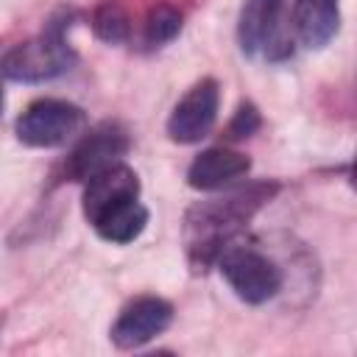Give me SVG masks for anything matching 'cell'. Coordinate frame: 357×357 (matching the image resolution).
<instances>
[{
  "label": "cell",
  "instance_id": "cell-16",
  "mask_svg": "<svg viewBox=\"0 0 357 357\" xmlns=\"http://www.w3.org/2000/svg\"><path fill=\"white\" fill-rule=\"evenodd\" d=\"M0 112H3V92H0Z\"/></svg>",
  "mask_w": 357,
  "mask_h": 357
},
{
  "label": "cell",
  "instance_id": "cell-13",
  "mask_svg": "<svg viewBox=\"0 0 357 357\" xmlns=\"http://www.w3.org/2000/svg\"><path fill=\"white\" fill-rule=\"evenodd\" d=\"M181 31V11L170 3H159L148 11L142 22V45L145 47H162L173 42Z\"/></svg>",
  "mask_w": 357,
  "mask_h": 357
},
{
  "label": "cell",
  "instance_id": "cell-1",
  "mask_svg": "<svg viewBox=\"0 0 357 357\" xmlns=\"http://www.w3.org/2000/svg\"><path fill=\"white\" fill-rule=\"evenodd\" d=\"M279 192L276 181H254L220 198L201 201L184 215V245L192 271H206L240 229Z\"/></svg>",
  "mask_w": 357,
  "mask_h": 357
},
{
  "label": "cell",
  "instance_id": "cell-15",
  "mask_svg": "<svg viewBox=\"0 0 357 357\" xmlns=\"http://www.w3.org/2000/svg\"><path fill=\"white\" fill-rule=\"evenodd\" d=\"M262 126V117H259V109L251 103V100H243L237 106V112L231 114L229 126H226V137L229 139H245L251 134H257Z\"/></svg>",
  "mask_w": 357,
  "mask_h": 357
},
{
  "label": "cell",
  "instance_id": "cell-8",
  "mask_svg": "<svg viewBox=\"0 0 357 357\" xmlns=\"http://www.w3.org/2000/svg\"><path fill=\"white\" fill-rule=\"evenodd\" d=\"M173 321V307L159 296H139L128 301L112 324V343L117 349H139L162 335Z\"/></svg>",
  "mask_w": 357,
  "mask_h": 357
},
{
  "label": "cell",
  "instance_id": "cell-3",
  "mask_svg": "<svg viewBox=\"0 0 357 357\" xmlns=\"http://www.w3.org/2000/svg\"><path fill=\"white\" fill-rule=\"evenodd\" d=\"M234 296L245 304H265L282 290V268L251 245H226L215 259Z\"/></svg>",
  "mask_w": 357,
  "mask_h": 357
},
{
  "label": "cell",
  "instance_id": "cell-9",
  "mask_svg": "<svg viewBox=\"0 0 357 357\" xmlns=\"http://www.w3.org/2000/svg\"><path fill=\"white\" fill-rule=\"evenodd\" d=\"M134 198H139V178L128 165L117 162L84 184V218L95 223L103 212Z\"/></svg>",
  "mask_w": 357,
  "mask_h": 357
},
{
  "label": "cell",
  "instance_id": "cell-14",
  "mask_svg": "<svg viewBox=\"0 0 357 357\" xmlns=\"http://www.w3.org/2000/svg\"><path fill=\"white\" fill-rule=\"evenodd\" d=\"M92 31L98 39L109 42V45H120L128 39L131 33V22L126 8L117 0H103L95 11H92Z\"/></svg>",
  "mask_w": 357,
  "mask_h": 357
},
{
  "label": "cell",
  "instance_id": "cell-12",
  "mask_svg": "<svg viewBox=\"0 0 357 357\" xmlns=\"http://www.w3.org/2000/svg\"><path fill=\"white\" fill-rule=\"evenodd\" d=\"M148 226V209L139 204V198L134 201H126L109 212H103L92 229L98 231V237H103L106 243H114V245H126L131 240H137Z\"/></svg>",
  "mask_w": 357,
  "mask_h": 357
},
{
  "label": "cell",
  "instance_id": "cell-2",
  "mask_svg": "<svg viewBox=\"0 0 357 357\" xmlns=\"http://www.w3.org/2000/svg\"><path fill=\"white\" fill-rule=\"evenodd\" d=\"M67 28H70V11H61L45 25V31L36 39L8 50L0 64L3 78L20 84H42L67 73L75 64V53L67 42Z\"/></svg>",
  "mask_w": 357,
  "mask_h": 357
},
{
  "label": "cell",
  "instance_id": "cell-5",
  "mask_svg": "<svg viewBox=\"0 0 357 357\" xmlns=\"http://www.w3.org/2000/svg\"><path fill=\"white\" fill-rule=\"evenodd\" d=\"M237 42L245 56L282 61L293 56V42L284 31V0H245L237 22Z\"/></svg>",
  "mask_w": 357,
  "mask_h": 357
},
{
  "label": "cell",
  "instance_id": "cell-4",
  "mask_svg": "<svg viewBox=\"0 0 357 357\" xmlns=\"http://www.w3.org/2000/svg\"><path fill=\"white\" fill-rule=\"evenodd\" d=\"M86 126V114L81 106L56 100V98H42L33 100L14 123L17 139L28 148H59L70 142L75 134H81Z\"/></svg>",
  "mask_w": 357,
  "mask_h": 357
},
{
  "label": "cell",
  "instance_id": "cell-7",
  "mask_svg": "<svg viewBox=\"0 0 357 357\" xmlns=\"http://www.w3.org/2000/svg\"><path fill=\"white\" fill-rule=\"evenodd\" d=\"M218 103H220L218 81L215 78H201L173 106V112L167 117V137L173 142H181V145L201 142L215 126Z\"/></svg>",
  "mask_w": 357,
  "mask_h": 357
},
{
  "label": "cell",
  "instance_id": "cell-10",
  "mask_svg": "<svg viewBox=\"0 0 357 357\" xmlns=\"http://www.w3.org/2000/svg\"><path fill=\"white\" fill-rule=\"evenodd\" d=\"M248 167H251V159L245 153L229 151V148H209V151H201L187 167V184L192 190H220L223 184L245 176Z\"/></svg>",
  "mask_w": 357,
  "mask_h": 357
},
{
  "label": "cell",
  "instance_id": "cell-11",
  "mask_svg": "<svg viewBox=\"0 0 357 357\" xmlns=\"http://www.w3.org/2000/svg\"><path fill=\"white\" fill-rule=\"evenodd\" d=\"M293 28L304 47H324L340 28V3L337 0H296Z\"/></svg>",
  "mask_w": 357,
  "mask_h": 357
},
{
  "label": "cell",
  "instance_id": "cell-6",
  "mask_svg": "<svg viewBox=\"0 0 357 357\" xmlns=\"http://www.w3.org/2000/svg\"><path fill=\"white\" fill-rule=\"evenodd\" d=\"M126 153H128V131L120 123H100L98 128L86 131L84 139L73 148L64 165V176L70 181L86 184L92 176L123 162Z\"/></svg>",
  "mask_w": 357,
  "mask_h": 357
}]
</instances>
